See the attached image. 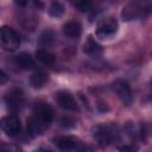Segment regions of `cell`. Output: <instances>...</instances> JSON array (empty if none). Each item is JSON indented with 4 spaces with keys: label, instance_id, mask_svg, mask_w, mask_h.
Here are the masks:
<instances>
[{
    "label": "cell",
    "instance_id": "cell-15",
    "mask_svg": "<svg viewBox=\"0 0 152 152\" xmlns=\"http://www.w3.org/2000/svg\"><path fill=\"white\" fill-rule=\"evenodd\" d=\"M36 57L39 62H42L45 65H53V63H55V56L45 50H37Z\"/></svg>",
    "mask_w": 152,
    "mask_h": 152
},
{
    "label": "cell",
    "instance_id": "cell-5",
    "mask_svg": "<svg viewBox=\"0 0 152 152\" xmlns=\"http://www.w3.org/2000/svg\"><path fill=\"white\" fill-rule=\"evenodd\" d=\"M147 14H148V10L138 2H133V4L127 5L126 7L122 8V12H121V17L125 21L145 18Z\"/></svg>",
    "mask_w": 152,
    "mask_h": 152
},
{
    "label": "cell",
    "instance_id": "cell-7",
    "mask_svg": "<svg viewBox=\"0 0 152 152\" xmlns=\"http://www.w3.org/2000/svg\"><path fill=\"white\" fill-rule=\"evenodd\" d=\"M0 128L8 137H15L21 129V124H20V120L18 116L7 115L0 120Z\"/></svg>",
    "mask_w": 152,
    "mask_h": 152
},
{
    "label": "cell",
    "instance_id": "cell-24",
    "mask_svg": "<svg viewBox=\"0 0 152 152\" xmlns=\"http://www.w3.org/2000/svg\"><path fill=\"white\" fill-rule=\"evenodd\" d=\"M34 152H52L50 148H45V147H39V148H37Z\"/></svg>",
    "mask_w": 152,
    "mask_h": 152
},
{
    "label": "cell",
    "instance_id": "cell-12",
    "mask_svg": "<svg viewBox=\"0 0 152 152\" xmlns=\"http://www.w3.org/2000/svg\"><path fill=\"white\" fill-rule=\"evenodd\" d=\"M15 64H17L20 69H24V70L33 69L34 65H36L33 58H32L28 53H26V52L19 53V55L15 57Z\"/></svg>",
    "mask_w": 152,
    "mask_h": 152
},
{
    "label": "cell",
    "instance_id": "cell-3",
    "mask_svg": "<svg viewBox=\"0 0 152 152\" xmlns=\"http://www.w3.org/2000/svg\"><path fill=\"white\" fill-rule=\"evenodd\" d=\"M20 45V38L18 33L8 27L2 26L0 27V48L6 51H14Z\"/></svg>",
    "mask_w": 152,
    "mask_h": 152
},
{
    "label": "cell",
    "instance_id": "cell-13",
    "mask_svg": "<svg viewBox=\"0 0 152 152\" xmlns=\"http://www.w3.org/2000/svg\"><path fill=\"white\" fill-rule=\"evenodd\" d=\"M21 99H23V95H21V91L19 90H13L11 94L7 95L6 97V102H7V106L10 109L12 110H17L19 108V106L21 104Z\"/></svg>",
    "mask_w": 152,
    "mask_h": 152
},
{
    "label": "cell",
    "instance_id": "cell-10",
    "mask_svg": "<svg viewBox=\"0 0 152 152\" xmlns=\"http://www.w3.org/2000/svg\"><path fill=\"white\" fill-rule=\"evenodd\" d=\"M55 144L57 147H59L63 151H71L76 147L77 145V140L74 137L66 135V137H59L55 140Z\"/></svg>",
    "mask_w": 152,
    "mask_h": 152
},
{
    "label": "cell",
    "instance_id": "cell-18",
    "mask_svg": "<svg viewBox=\"0 0 152 152\" xmlns=\"http://www.w3.org/2000/svg\"><path fill=\"white\" fill-rule=\"evenodd\" d=\"M74 5H75V6L78 8V11H81V12H88V11H90L91 7H93V4H91L90 1H87V0L76 1V2H74Z\"/></svg>",
    "mask_w": 152,
    "mask_h": 152
},
{
    "label": "cell",
    "instance_id": "cell-19",
    "mask_svg": "<svg viewBox=\"0 0 152 152\" xmlns=\"http://www.w3.org/2000/svg\"><path fill=\"white\" fill-rule=\"evenodd\" d=\"M0 152H20L18 147L6 144L4 141H0Z\"/></svg>",
    "mask_w": 152,
    "mask_h": 152
},
{
    "label": "cell",
    "instance_id": "cell-16",
    "mask_svg": "<svg viewBox=\"0 0 152 152\" xmlns=\"http://www.w3.org/2000/svg\"><path fill=\"white\" fill-rule=\"evenodd\" d=\"M49 13H50V15H52L55 18L62 17L63 13H64V6H63V4L59 2V1L51 2L50 7H49Z\"/></svg>",
    "mask_w": 152,
    "mask_h": 152
},
{
    "label": "cell",
    "instance_id": "cell-2",
    "mask_svg": "<svg viewBox=\"0 0 152 152\" xmlns=\"http://www.w3.org/2000/svg\"><path fill=\"white\" fill-rule=\"evenodd\" d=\"M118 129L113 125H97L93 128V137L101 146H107L118 139Z\"/></svg>",
    "mask_w": 152,
    "mask_h": 152
},
{
    "label": "cell",
    "instance_id": "cell-20",
    "mask_svg": "<svg viewBox=\"0 0 152 152\" xmlns=\"http://www.w3.org/2000/svg\"><path fill=\"white\" fill-rule=\"evenodd\" d=\"M120 152H138V146L133 145V144H125V145H120L118 146Z\"/></svg>",
    "mask_w": 152,
    "mask_h": 152
},
{
    "label": "cell",
    "instance_id": "cell-23",
    "mask_svg": "<svg viewBox=\"0 0 152 152\" xmlns=\"http://www.w3.org/2000/svg\"><path fill=\"white\" fill-rule=\"evenodd\" d=\"M77 152H95V151H94V148L90 147V146H82V147H80V148L77 150Z\"/></svg>",
    "mask_w": 152,
    "mask_h": 152
},
{
    "label": "cell",
    "instance_id": "cell-14",
    "mask_svg": "<svg viewBox=\"0 0 152 152\" xmlns=\"http://www.w3.org/2000/svg\"><path fill=\"white\" fill-rule=\"evenodd\" d=\"M48 80H49V77L45 72H34L30 77V84L34 89H40L42 87H44L46 84Z\"/></svg>",
    "mask_w": 152,
    "mask_h": 152
},
{
    "label": "cell",
    "instance_id": "cell-1",
    "mask_svg": "<svg viewBox=\"0 0 152 152\" xmlns=\"http://www.w3.org/2000/svg\"><path fill=\"white\" fill-rule=\"evenodd\" d=\"M53 119V109L48 103H37L33 114L27 120V129L34 135L43 134Z\"/></svg>",
    "mask_w": 152,
    "mask_h": 152
},
{
    "label": "cell",
    "instance_id": "cell-22",
    "mask_svg": "<svg viewBox=\"0 0 152 152\" xmlns=\"http://www.w3.org/2000/svg\"><path fill=\"white\" fill-rule=\"evenodd\" d=\"M7 81H8L7 74L0 69V84H5V83H7Z\"/></svg>",
    "mask_w": 152,
    "mask_h": 152
},
{
    "label": "cell",
    "instance_id": "cell-11",
    "mask_svg": "<svg viewBox=\"0 0 152 152\" xmlns=\"http://www.w3.org/2000/svg\"><path fill=\"white\" fill-rule=\"evenodd\" d=\"M63 33L69 38H77L82 33V26L77 21H70L66 23L63 26Z\"/></svg>",
    "mask_w": 152,
    "mask_h": 152
},
{
    "label": "cell",
    "instance_id": "cell-4",
    "mask_svg": "<svg viewBox=\"0 0 152 152\" xmlns=\"http://www.w3.org/2000/svg\"><path fill=\"white\" fill-rule=\"evenodd\" d=\"M118 31V23L115 18L107 17L99 21L97 28H96V36L100 39H108L113 37Z\"/></svg>",
    "mask_w": 152,
    "mask_h": 152
},
{
    "label": "cell",
    "instance_id": "cell-17",
    "mask_svg": "<svg viewBox=\"0 0 152 152\" xmlns=\"http://www.w3.org/2000/svg\"><path fill=\"white\" fill-rule=\"evenodd\" d=\"M53 40H55V36L52 31H45L40 36V43L43 46H51L53 44Z\"/></svg>",
    "mask_w": 152,
    "mask_h": 152
},
{
    "label": "cell",
    "instance_id": "cell-9",
    "mask_svg": "<svg viewBox=\"0 0 152 152\" xmlns=\"http://www.w3.org/2000/svg\"><path fill=\"white\" fill-rule=\"evenodd\" d=\"M83 51L90 57H99L102 53V46L97 44L90 36L87 38L84 45H83Z\"/></svg>",
    "mask_w": 152,
    "mask_h": 152
},
{
    "label": "cell",
    "instance_id": "cell-8",
    "mask_svg": "<svg viewBox=\"0 0 152 152\" xmlns=\"http://www.w3.org/2000/svg\"><path fill=\"white\" fill-rule=\"evenodd\" d=\"M55 97H56V101L59 104V107H62L66 110H78L77 102H76L75 97L69 91H65V90L58 91V93H56Z\"/></svg>",
    "mask_w": 152,
    "mask_h": 152
},
{
    "label": "cell",
    "instance_id": "cell-21",
    "mask_svg": "<svg viewBox=\"0 0 152 152\" xmlns=\"http://www.w3.org/2000/svg\"><path fill=\"white\" fill-rule=\"evenodd\" d=\"M62 126L63 127H66V128H71V127H75V121L71 120L70 118H63L62 121H61Z\"/></svg>",
    "mask_w": 152,
    "mask_h": 152
},
{
    "label": "cell",
    "instance_id": "cell-6",
    "mask_svg": "<svg viewBox=\"0 0 152 152\" xmlns=\"http://www.w3.org/2000/svg\"><path fill=\"white\" fill-rule=\"evenodd\" d=\"M113 90L115 91V94L118 95V97L121 100V102L125 104V106H131L132 102H133V94H132V90L128 86L127 82L122 81V80H118L113 83L112 86Z\"/></svg>",
    "mask_w": 152,
    "mask_h": 152
}]
</instances>
